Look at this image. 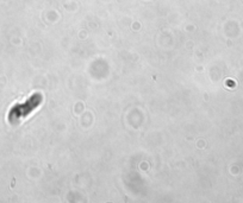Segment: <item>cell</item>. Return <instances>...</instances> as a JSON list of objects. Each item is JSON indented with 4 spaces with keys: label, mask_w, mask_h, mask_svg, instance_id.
Listing matches in <instances>:
<instances>
[{
    "label": "cell",
    "mask_w": 243,
    "mask_h": 203,
    "mask_svg": "<svg viewBox=\"0 0 243 203\" xmlns=\"http://www.w3.org/2000/svg\"><path fill=\"white\" fill-rule=\"evenodd\" d=\"M43 96L39 93H35L22 103H16L12 106V108L9 112L7 119L11 124H19L25 118H28L30 114L36 109V108L42 103Z\"/></svg>",
    "instance_id": "obj_1"
}]
</instances>
